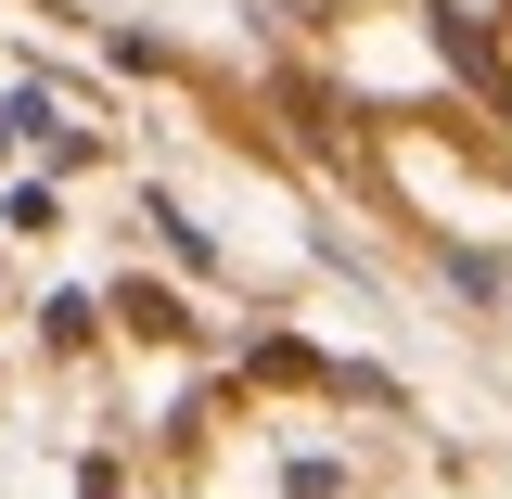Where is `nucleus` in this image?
I'll return each mask as SVG.
<instances>
[{
  "label": "nucleus",
  "instance_id": "obj_1",
  "mask_svg": "<svg viewBox=\"0 0 512 499\" xmlns=\"http://www.w3.org/2000/svg\"><path fill=\"white\" fill-rule=\"evenodd\" d=\"M436 52L461 64V77H474L487 103H500V52H487V26H474V13H448V0H436Z\"/></svg>",
  "mask_w": 512,
  "mask_h": 499
}]
</instances>
